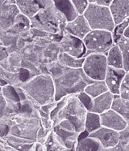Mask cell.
<instances>
[{"label": "cell", "instance_id": "1", "mask_svg": "<svg viewBox=\"0 0 129 151\" xmlns=\"http://www.w3.org/2000/svg\"><path fill=\"white\" fill-rule=\"evenodd\" d=\"M46 68L54 82L56 101L61 100L65 96L77 94L84 91L85 88L94 81L87 76L82 68H69L62 65L57 60L46 64Z\"/></svg>", "mask_w": 129, "mask_h": 151}, {"label": "cell", "instance_id": "2", "mask_svg": "<svg viewBox=\"0 0 129 151\" xmlns=\"http://www.w3.org/2000/svg\"><path fill=\"white\" fill-rule=\"evenodd\" d=\"M24 91L34 108L56 101V89L53 80L49 74L40 73L34 76L19 86Z\"/></svg>", "mask_w": 129, "mask_h": 151}, {"label": "cell", "instance_id": "3", "mask_svg": "<svg viewBox=\"0 0 129 151\" xmlns=\"http://www.w3.org/2000/svg\"><path fill=\"white\" fill-rule=\"evenodd\" d=\"M89 111L82 103L77 94H70L57 101V104L51 113L53 126L62 119H69L73 123L77 132L85 130V122Z\"/></svg>", "mask_w": 129, "mask_h": 151}, {"label": "cell", "instance_id": "4", "mask_svg": "<svg viewBox=\"0 0 129 151\" xmlns=\"http://www.w3.org/2000/svg\"><path fill=\"white\" fill-rule=\"evenodd\" d=\"M9 120V133L36 141L37 134L41 127V121L39 117L38 111L32 113L19 111L10 115H4Z\"/></svg>", "mask_w": 129, "mask_h": 151}, {"label": "cell", "instance_id": "5", "mask_svg": "<svg viewBox=\"0 0 129 151\" xmlns=\"http://www.w3.org/2000/svg\"><path fill=\"white\" fill-rule=\"evenodd\" d=\"M32 29L44 31L52 34L64 33L67 20L55 6L54 3L42 8L35 17L31 19Z\"/></svg>", "mask_w": 129, "mask_h": 151}, {"label": "cell", "instance_id": "6", "mask_svg": "<svg viewBox=\"0 0 129 151\" xmlns=\"http://www.w3.org/2000/svg\"><path fill=\"white\" fill-rule=\"evenodd\" d=\"M83 15L92 29H103L112 32L116 26L108 6L90 4Z\"/></svg>", "mask_w": 129, "mask_h": 151}, {"label": "cell", "instance_id": "7", "mask_svg": "<svg viewBox=\"0 0 129 151\" xmlns=\"http://www.w3.org/2000/svg\"><path fill=\"white\" fill-rule=\"evenodd\" d=\"M83 41L87 50L86 55L90 53H101L106 55L115 44L112 33L103 29H92Z\"/></svg>", "mask_w": 129, "mask_h": 151}, {"label": "cell", "instance_id": "8", "mask_svg": "<svg viewBox=\"0 0 129 151\" xmlns=\"http://www.w3.org/2000/svg\"><path fill=\"white\" fill-rule=\"evenodd\" d=\"M107 68L108 63L105 54L90 53L85 56L82 69L91 80H105Z\"/></svg>", "mask_w": 129, "mask_h": 151}, {"label": "cell", "instance_id": "9", "mask_svg": "<svg viewBox=\"0 0 129 151\" xmlns=\"http://www.w3.org/2000/svg\"><path fill=\"white\" fill-rule=\"evenodd\" d=\"M61 52L67 53L76 58L85 57L87 52L86 47L82 39L72 35L64 30L63 35L59 42Z\"/></svg>", "mask_w": 129, "mask_h": 151}, {"label": "cell", "instance_id": "10", "mask_svg": "<svg viewBox=\"0 0 129 151\" xmlns=\"http://www.w3.org/2000/svg\"><path fill=\"white\" fill-rule=\"evenodd\" d=\"M90 137L96 138L103 145L104 151H111L112 148L116 147L119 142L120 133L119 132L102 126L96 131L90 133Z\"/></svg>", "mask_w": 129, "mask_h": 151}, {"label": "cell", "instance_id": "11", "mask_svg": "<svg viewBox=\"0 0 129 151\" xmlns=\"http://www.w3.org/2000/svg\"><path fill=\"white\" fill-rule=\"evenodd\" d=\"M0 93H2L4 96L6 101L5 111L0 117H3L4 115H12L20 111V108H21L20 98H19L16 86L9 85V84L3 86L0 89Z\"/></svg>", "mask_w": 129, "mask_h": 151}, {"label": "cell", "instance_id": "12", "mask_svg": "<svg viewBox=\"0 0 129 151\" xmlns=\"http://www.w3.org/2000/svg\"><path fill=\"white\" fill-rule=\"evenodd\" d=\"M20 13L16 3L6 0H1L0 30H6L12 26L16 17Z\"/></svg>", "mask_w": 129, "mask_h": 151}, {"label": "cell", "instance_id": "13", "mask_svg": "<svg viewBox=\"0 0 129 151\" xmlns=\"http://www.w3.org/2000/svg\"><path fill=\"white\" fill-rule=\"evenodd\" d=\"M54 3L53 0H16L19 12L31 20L42 8Z\"/></svg>", "mask_w": 129, "mask_h": 151}, {"label": "cell", "instance_id": "14", "mask_svg": "<svg viewBox=\"0 0 129 151\" xmlns=\"http://www.w3.org/2000/svg\"><path fill=\"white\" fill-rule=\"evenodd\" d=\"M126 74L127 71L124 68H117L108 66L104 81H106L109 91L112 93L113 94L119 95L120 87Z\"/></svg>", "mask_w": 129, "mask_h": 151}, {"label": "cell", "instance_id": "15", "mask_svg": "<svg viewBox=\"0 0 129 151\" xmlns=\"http://www.w3.org/2000/svg\"><path fill=\"white\" fill-rule=\"evenodd\" d=\"M100 117L102 126L118 132L123 131L128 125V122L123 119L122 115L112 108L100 114Z\"/></svg>", "mask_w": 129, "mask_h": 151}, {"label": "cell", "instance_id": "16", "mask_svg": "<svg viewBox=\"0 0 129 151\" xmlns=\"http://www.w3.org/2000/svg\"><path fill=\"white\" fill-rule=\"evenodd\" d=\"M64 30L72 35L83 40L92 29L84 15H78V17L74 20L67 22Z\"/></svg>", "mask_w": 129, "mask_h": 151}, {"label": "cell", "instance_id": "17", "mask_svg": "<svg viewBox=\"0 0 129 151\" xmlns=\"http://www.w3.org/2000/svg\"><path fill=\"white\" fill-rule=\"evenodd\" d=\"M109 7L116 25L129 19V0H113Z\"/></svg>", "mask_w": 129, "mask_h": 151}, {"label": "cell", "instance_id": "18", "mask_svg": "<svg viewBox=\"0 0 129 151\" xmlns=\"http://www.w3.org/2000/svg\"><path fill=\"white\" fill-rule=\"evenodd\" d=\"M52 129L62 139V141H64L69 150H76L79 132H77L76 130L64 128L57 124L55 125Z\"/></svg>", "mask_w": 129, "mask_h": 151}, {"label": "cell", "instance_id": "19", "mask_svg": "<svg viewBox=\"0 0 129 151\" xmlns=\"http://www.w3.org/2000/svg\"><path fill=\"white\" fill-rule=\"evenodd\" d=\"M115 94L111 91L104 93L93 99V106L90 111L102 114L112 107L113 102L115 99Z\"/></svg>", "mask_w": 129, "mask_h": 151}, {"label": "cell", "instance_id": "20", "mask_svg": "<svg viewBox=\"0 0 129 151\" xmlns=\"http://www.w3.org/2000/svg\"><path fill=\"white\" fill-rule=\"evenodd\" d=\"M4 141H6L8 144L13 147L16 150H22V151H32V146L34 145L35 141H31L28 139L19 137L17 136L8 133L6 136L3 137Z\"/></svg>", "mask_w": 129, "mask_h": 151}, {"label": "cell", "instance_id": "21", "mask_svg": "<svg viewBox=\"0 0 129 151\" xmlns=\"http://www.w3.org/2000/svg\"><path fill=\"white\" fill-rule=\"evenodd\" d=\"M23 57L19 51L10 53L9 56L3 61H0V67L7 71L19 72L22 68Z\"/></svg>", "mask_w": 129, "mask_h": 151}, {"label": "cell", "instance_id": "22", "mask_svg": "<svg viewBox=\"0 0 129 151\" xmlns=\"http://www.w3.org/2000/svg\"><path fill=\"white\" fill-rule=\"evenodd\" d=\"M53 2L56 7L66 18L67 22L72 21L78 17L79 13L71 0H53Z\"/></svg>", "mask_w": 129, "mask_h": 151}, {"label": "cell", "instance_id": "23", "mask_svg": "<svg viewBox=\"0 0 129 151\" xmlns=\"http://www.w3.org/2000/svg\"><path fill=\"white\" fill-rule=\"evenodd\" d=\"M46 150L48 151H64L69 150L65 145L64 142L62 141L56 132L52 129L48 133L47 140L45 142Z\"/></svg>", "mask_w": 129, "mask_h": 151}, {"label": "cell", "instance_id": "24", "mask_svg": "<svg viewBox=\"0 0 129 151\" xmlns=\"http://www.w3.org/2000/svg\"><path fill=\"white\" fill-rule=\"evenodd\" d=\"M106 60H107L108 66L117 68H123L122 52L116 43H115L111 46V48L106 54Z\"/></svg>", "mask_w": 129, "mask_h": 151}, {"label": "cell", "instance_id": "25", "mask_svg": "<svg viewBox=\"0 0 129 151\" xmlns=\"http://www.w3.org/2000/svg\"><path fill=\"white\" fill-rule=\"evenodd\" d=\"M76 151H104V150L96 138L89 135V137L77 141Z\"/></svg>", "mask_w": 129, "mask_h": 151}, {"label": "cell", "instance_id": "26", "mask_svg": "<svg viewBox=\"0 0 129 151\" xmlns=\"http://www.w3.org/2000/svg\"><path fill=\"white\" fill-rule=\"evenodd\" d=\"M84 91L94 99L98 96L109 91V89L104 80H98V81H94L93 82L89 84L85 88Z\"/></svg>", "mask_w": 129, "mask_h": 151}, {"label": "cell", "instance_id": "27", "mask_svg": "<svg viewBox=\"0 0 129 151\" xmlns=\"http://www.w3.org/2000/svg\"><path fill=\"white\" fill-rule=\"evenodd\" d=\"M112 109L122 115L129 125V100L116 95L112 104Z\"/></svg>", "mask_w": 129, "mask_h": 151}, {"label": "cell", "instance_id": "28", "mask_svg": "<svg viewBox=\"0 0 129 151\" xmlns=\"http://www.w3.org/2000/svg\"><path fill=\"white\" fill-rule=\"evenodd\" d=\"M85 57L76 58L74 56L69 55L67 53L61 52L58 56L57 61L61 63L62 65L66 66L72 68H82Z\"/></svg>", "mask_w": 129, "mask_h": 151}, {"label": "cell", "instance_id": "29", "mask_svg": "<svg viewBox=\"0 0 129 151\" xmlns=\"http://www.w3.org/2000/svg\"><path fill=\"white\" fill-rule=\"evenodd\" d=\"M101 127H102V123H101L100 114L90 111L87 112L86 122H85V129L89 133H91Z\"/></svg>", "mask_w": 129, "mask_h": 151}, {"label": "cell", "instance_id": "30", "mask_svg": "<svg viewBox=\"0 0 129 151\" xmlns=\"http://www.w3.org/2000/svg\"><path fill=\"white\" fill-rule=\"evenodd\" d=\"M116 44L119 46L122 52L123 68L127 72H129V38L122 36L116 42Z\"/></svg>", "mask_w": 129, "mask_h": 151}, {"label": "cell", "instance_id": "31", "mask_svg": "<svg viewBox=\"0 0 129 151\" xmlns=\"http://www.w3.org/2000/svg\"><path fill=\"white\" fill-rule=\"evenodd\" d=\"M0 78L5 80L7 84L15 86H19L21 83V80L19 77V72H10L1 67H0Z\"/></svg>", "mask_w": 129, "mask_h": 151}, {"label": "cell", "instance_id": "32", "mask_svg": "<svg viewBox=\"0 0 129 151\" xmlns=\"http://www.w3.org/2000/svg\"><path fill=\"white\" fill-rule=\"evenodd\" d=\"M119 133H120V137H119V144L116 147L112 148L111 151L125 150L126 147L129 145V125H128L123 131L119 132Z\"/></svg>", "mask_w": 129, "mask_h": 151}, {"label": "cell", "instance_id": "33", "mask_svg": "<svg viewBox=\"0 0 129 151\" xmlns=\"http://www.w3.org/2000/svg\"><path fill=\"white\" fill-rule=\"evenodd\" d=\"M129 25V19H127V20H123L121 23L116 24L114 29L111 32L112 33V37L113 39H114V42L116 43V42L122 36H123V33H124V31H125L126 28Z\"/></svg>", "mask_w": 129, "mask_h": 151}, {"label": "cell", "instance_id": "34", "mask_svg": "<svg viewBox=\"0 0 129 151\" xmlns=\"http://www.w3.org/2000/svg\"><path fill=\"white\" fill-rule=\"evenodd\" d=\"M77 98L88 111H91L93 106V99L88 93H86L85 91H82L79 93H77Z\"/></svg>", "mask_w": 129, "mask_h": 151}, {"label": "cell", "instance_id": "35", "mask_svg": "<svg viewBox=\"0 0 129 151\" xmlns=\"http://www.w3.org/2000/svg\"><path fill=\"white\" fill-rule=\"evenodd\" d=\"M119 96L129 100V72H127V74L123 80L122 85L120 87Z\"/></svg>", "mask_w": 129, "mask_h": 151}, {"label": "cell", "instance_id": "36", "mask_svg": "<svg viewBox=\"0 0 129 151\" xmlns=\"http://www.w3.org/2000/svg\"><path fill=\"white\" fill-rule=\"evenodd\" d=\"M10 125L9 120L6 116L0 117V137H3L6 134H8L10 132Z\"/></svg>", "mask_w": 129, "mask_h": 151}, {"label": "cell", "instance_id": "37", "mask_svg": "<svg viewBox=\"0 0 129 151\" xmlns=\"http://www.w3.org/2000/svg\"><path fill=\"white\" fill-rule=\"evenodd\" d=\"M71 2L73 3L74 7H76L79 15H83L84 12L90 4L89 0H71Z\"/></svg>", "mask_w": 129, "mask_h": 151}, {"label": "cell", "instance_id": "38", "mask_svg": "<svg viewBox=\"0 0 129 151\" xmlns=\"http://www.w3.org/2000/svg\"><path fill=\"white\" fill-rule=\"evenodd\" d=\"M16 150L13 147H11L6 141H4L3 138L0 137V151H14Z\"/></svg>", "mask_w": 129, "mask_h": 151}, {"label": "cell", "instance_id": "39", "mask_svg": "<svg viewBox=\"0 0 129 151\" xmlns=\"http://www.w3.org/2000/svg\"><path fill=\"white\" fill-rule=\"evenodd\" d=\"M9 49L5 46L1 45L0 46V61H3L5 59H6L10 55Z\"/></svg>", "mask_w": 129, "mask_h": 151}, {"label": "cell", "instance_id": "40", "mask_svg": "<svg viewBox=\"0 0 129 151\" xmlns=\"http://www.w3.org/2000/svg\"><path fill=\"white\" fill-rule=\"evenodd\" d=\"M46 147H45V144H43L41 142L39 141H35L34 145L32 146V151H46Z\"/></svg>", "mask_w": 129, "mask_h": 151}, {"label": "cell", "instance_id": "41", "mask_svg": "<svg viewBox=\"0 0 129 151\" xmlns=\"http://www.w3.org/2000/svg\"><path fill=\"white\" fill-rule=\"evenodd\" d=\"M113 0H89L90 4H99V5H103V6H108L111 4Z\"/></svg>", "mask_w": 129, "mask_h": 151}, {"label": "cell", "instance_id": "42", "mask_svg": "<svg viewBox=\"0 0 129 151\" xmlns=\"http://www.w3.org/2000/svg\"><path fill=\"white\" fill-rule=\"evenodd\" d=\"M0 99H1V101H0V116H1L5 111V108H6V99L4 98V96L2 93H0Z\"/></svg>", "mask_w": 129, "mask_h": 151}, {"label": "cell", "instance_id": "43", "mask_svg": "<svg viewBox=\"0 0 129 151\" xmlns=\"http://www.w3.org/2000/svg\"><path fill=\"white\" fill-rule=\"evenodd\" d=\"M6 85H8V84H7L6 81L3 79V78H0V87H3V86H5Z\"/></svg>", "mask_w": 129, "mask_h": 151}, {"label": "cell", "instance_id": "44", "mask_svg": "<svg viewBox=\"0 0 129 151\" xmlns=\"http://www.w3.org/2000/svg\"><path fill=\"white\" fill-rule=\"evenodd\" d=\"M123 36L129 38V25L126 28L125 31H124V33H123Z\"/></svg>", "mask_w": 129, "mask_h": 151}, {"label": "cell", "instance_id": "45", "mask_svg": "<svg viewBox=\"0 0 129 151\" xmlns=\"http://www.w3.org/2000/svg\"><path fill=\"white\" fill-rule=\"evenodd\" d=\"M128 150H129V145L127 146V147H126L125 149V151H128Z\"/></svg>", "mask_w": 129, "mask_h": 151}]
</instances>
